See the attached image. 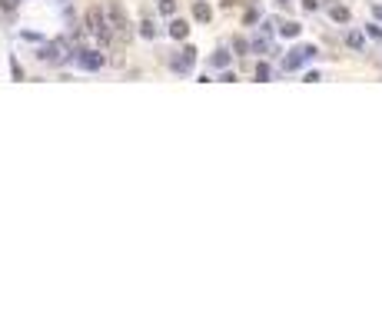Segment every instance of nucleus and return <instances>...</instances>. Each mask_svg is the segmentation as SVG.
<instances>
[{
  "label": "nucleus",
  "instance_id": "nucleus-1",
  "mask_svg": "<svg viewBox=\"0 0 382 332\" xmlns=\"http://www.w3.org/2000/svg\"><path fill=\"white\" fill-rule=\"evenodd\" d=\"M87 30L97 33L103 44H110V40H113V33H117V30H113V23H110V13L100 10V7H90V10H87Z\"/></svg>",
  "mask_w": 382,
  "mask_h": 332
},
{
  "label": "nucleus",
  "instance_id": "nucleus-2",
  "mask_svg": "<svg viewBox=\"0 0 382 332\" xmlns=\"http://www.w3.org/2000/svg\"><path fill=\"white\" fill-rule=\"evenodd\" d=\"M37 56H40V60H50V63H66V60L73 56V47H70V40L60 37V40H50Z\"/></svg>",
  "mask_w": 382,
  "mask_h": 332
},
{
  "label": "nucleus",
  "instance_id": "nucleus-3",
  "mask_svg": "<svg viewBox=\"0 0 382 332\" xmlns=\"http://www.w3.org/2000/svg\"><path fill=\"white\" fill-rule=\"evenodd\" d=\"M107 13H110V23H113V30L120 33V37H127L130 40V20H127V10L120 7V0H110V7H107Z\"/></svg>",
  "mask_w": 382,
  "mask_h": 332
},
{
  "label": "nucleus",
  "instance_id": "nucleus-4",
  "mask_svg": "<svg viewBox=\"0 0 382 332\" xmlns=\"http://www.w3.org/2000/svg\"><path fill=\"white\" fill-rule=\"evenodd\" d=\"M80 63L87 66V70H100V66H103V54H97V50H80Z\"/></svg>",
  "mask_w": 382,
  "mask_h": 332
},
{
  "label": "nucleus",
  "instance_id": "nucleus-5",
  "mask_svg": "<svg viewBox=\"0 0 382 332\" xmlns=\"http://www.w3.org/2000/svg\"><path fill=\"white\" fill-rule=\"evenodd\" d=\"M193 60H196V50H193V47H186V50H183V56H176V60H173V66L186 73V70L193 66Z\"/></svg>",
  "mask_w": 382,
  "mask_h": 332
},
{
  "label": "nucleus",
  "instance_id": "nucleus-6",
  "mask_svg": "<svg viewBox=\"0 0 382 332\" xmlns=\"http://www.w3.org/2000/svg\"><path fill=\"white\" fill-rule=\"evenodd\" d=\"M186 33H190L186 20H173V23H170V37H173V40H186Z\"/></svg>",
  "mask_w": 382,
  "mask_h": 332
},
{
  "label": "nucleus",
  "instance_id": "nucleus-7",
  "mask_svg": "<svg viewBox=\"0 0 382 332\" xmlns=\"http://www.w3.org/2000/svg\"><path fill=\"white\" fill-rule=\"evenodd\" d=\"M329 17H332L336 23H349L352 13H349V7H332V10H329Z\"/></svg>",
  "mask_w": 382,
  "mask_h": 332
},
{
  "label": "nucleus",
  "instance_id": "nucleus-8",
  "mask_svg": "<svg viewBox=\"0 0 382 332\" xmlns=\"http://www.w3.org/2000/svg\"><path fill=\"white\" fill-rule=\"evenodd\" d=\"M346 44H349L352 50H362V47H366V37L356 33V30H349V33H346Z\"/></svg>",
  "mask_w": 382,
  "mask_h": 332
},
{
  "label": "nucleus",
  "instance_id": "nucleus-9",
  "mask_svg": "<svg viewBox=\"0 0 382 332\" xmlns=\"http://www.w3.org/2000/svg\"><path fill=\"white\" fill-rule=\"evenodd\" d=\"M299 30H303L299 23H283V27H279V33H283V37H299Z\"/></svg>",
  "mask_w": 382,
  "mask_h": 332
},
{
  "label": "nucleus",
  "instance_id": "nucleus-10",
  "mask_svg": "<svg viewBox=\"0 0 382 332\" xmlns=\"http://www.w3.org/2000/svg\"><path fill=\"white\" fill-rule=\"evenodd\" d=\"M160 13L173 17V13H176V0H160Z\"/></svg>",
  "mask_w": 382,
  "mask_h": 332
},
{
  "label": "nucleus",
  "instance_id": "nucleus-11",
  "mask_svg": "<svg viewBox=\"0 0 382 332\" xmlns=\"http://www.w3.org/2000/svg\"><path fill=\"white\" fill-rule=\"evenodd\" d=\"M193 13H196V20H209V7H206V3H196Z\"/></svg>",
  "mask_w": 382,
  "mask_h": 332
},
{
  "label": "nucleus",
  "instance_id": "nucleus-12",
  "mask_svg": "<svg viewBox=\"0 0 382 332\" xmlns=\"http://www.w3.org/2000/svg\"><path fill=\"white\" fill-rule=\"evenodd\" d=\"M140 27H143V30H140V33H143V37H150V40H153V37H156V27H153V23H150V20H143V23H140Z\"/></svg>",
  "mask_w": 382,
  "mask_h": 332
},
{
  "label": "nucleus",
  "instance_id": "nucleus-13",
  "mask_svg": "<svg viewBox=\"0 0 382 332\" xmlns=\"http://www.w3.org/2000/svg\"><path fill=\"white\" fill-rule=\"evenodd\" d=\"M256 80H269V66H266V63L256 66Z\"/></svg>",
  "mask_w": 382,
  "mask_h": 332
},
{
  "label": "nucleus",
  "instance_id": "nucleus-14",
  "mask_svg": "<svg viewBox=\"0 0 382 332\" xmlns=\"http://www.w3.org/2000/svg\"><path fill=\"white\" fill-rule=\"evenodd\" d=\"M366 33H369V37H376V40H382V27H376V23H369V27H366Z\"/></svg>",
  "mask_w": 382,
  "mask_h": 332
},
{
  "label": "nucleus",
  "instance_id": "nucleus-15",
  "mask_svg": "<svg viewBox=\"0 0 382 332\" xmlns=\"http://www.w3.org/2000/svg\"><path fill=\"white\" fill-rule=\"evenodd\" d=\"M303 7H306V10H316V7H319V0H303Z\"/></svg>",
  "mask_w": 382,
  "mask_h": 332
},
{
  "label": "nucleus",
  "instance_id": "nucleus-16",
  "mask_svg": "<svg viewBox=\"0 0 382 332\" xmlns=\"http://www.w3.org/2000/svg\"><path fill=\"white\" fill-rule=\"evenodd\" d=\"M372 17H376V20H382V7H379V3L372 7Z\"/></svg>",
  "mask_w": 382,
  "mask_h": 332
},
{
  "label": "nucleus",
  "instance_id": "nucleus-17",
  "mask_svg": "<svg viewBox=\"0 0 382 332\" xmlns=\"http://www.w3.org/2000/svg\"><path fill=\"white\" fill-rule=\"evenodd\" d=\"M279 3H289V0H279Z\"/></svg>",
  "mask_w": 382,
  "mask_h": 332
}]
</instances>
